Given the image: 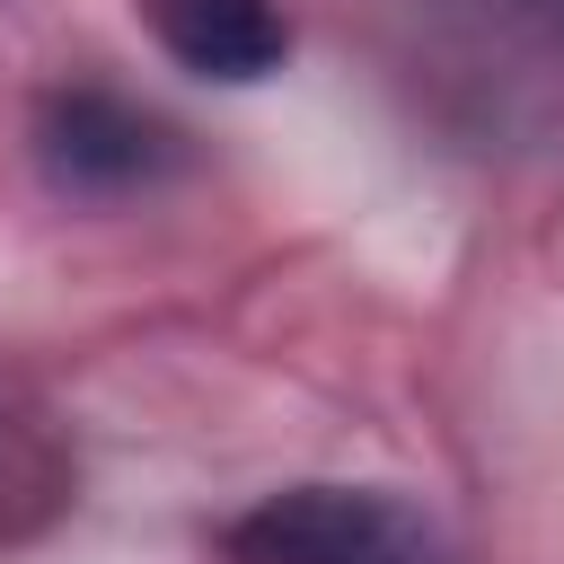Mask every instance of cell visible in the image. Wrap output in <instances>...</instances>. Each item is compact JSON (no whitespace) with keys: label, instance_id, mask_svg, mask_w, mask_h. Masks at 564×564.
I'll list each match as a JSON object with an SVG mask.
<instances>
[{"label":"cell","instance_id":"2","mask_svg":"<svg viewBox=\"0 0 564 564\" xmlns=\"http://www.w3.org/2000/svg\"><path fill=\"white\" fill-rule=\"evenodd\" d=\"M35 167L53 176V194H79V203H115V194H141L176 167V132L115 97V88H53L35 106Z\"/></svg>","mask_w":564,"mask_h":564},{"label":"cell","instance_id":"3","mask_svg":"<svg viewBox=\"0 0 564 564\" xmlns=\"http://www.w3.org/2000/svg\"><path fill=\"white\" fill-rule=\"evenodd\" d=\"M159 53L194 79H220V88H247L264 70H282L291 35L273 18V0H141Z\"/></svg>","mask_w":564,"mask_h":564},{"label":"cell","instance_id":"1","mask_svg":"<svg viewBox=\"0 0 564 564\" xmlns=\"http://www.w3.org/2000/svg\"><path fill=\"white\" fill-rule=\"evenodd\" d=\"M238 564H449L432 520L379 485H282L229 529Z\"/></svg>","mask_w":564,"mask_h":564}]
</instances>
